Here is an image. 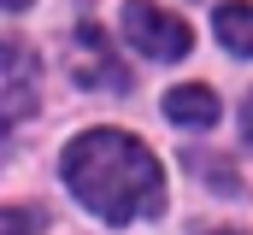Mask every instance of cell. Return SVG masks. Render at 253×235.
Segmentation results:
<instances>
[{
  "instance_id": "6",
  "label": "cell",
  "mask_w": 253,
  "mask_h": 235,
  "mask_svg": "<svg viewBox=\"0 0 253 235\" xmlns=\"http://www.w3.org/2000/svg\"><path fill=\"white\" fill-rule=\"evenodd\" d=\"M0 77H30V53L6 36H0Z\"/></svg>"
},
{
  "instance_id": "2",
  "label": "cell",
  "mask_w": 253,
  "mask_h": 235,
  "mask_svg": "<svg viewBox=\"0 0 253 235\" xmlns=\"http://www.w3.org/2000/svg\"><path fill=\"white\" fill-rule=\"evenodd\" d=\"M124 41L135 53H147V59H183L194 47V30L177 12L153 6V0H129L124 6Z\"/></svg>"
},
{
  "instance_id": "3",
  "label": "cell",
  "mask_w": 253,
  "mask_h": 235,
  "mask_svg": "<svg viewBox=\"0 0 253 235\" xmlns=\"http://www.w3.org/2000/svg\"><path fill=\"white\" fill-rule=\"evenodd\" d=\"M165 118L183 123V129H212L218 123V94L206 82H183V88L165 94Z\"/></svg>"
},
{
  "instance_id": "4",
  "label": "cell",
  "mask_w": 253,
  "mask_h": 235,
  "mask_svg": "<svg viewBox=\"0 0 253 235\" xmlns=\"http://www.w3.org/2000/svg\"><path fill=\"white\" fill-rule=\"evenodd\" d=\"M212 30H218V41H224L230 53L253 59V0H230V6H218Z\"/></svg>"
},
{
  "instance_id": "1",
  "label": "cell",
  "mask_w": 253,
  "mask_h": 235,
  "mask_svg": "<svg viewBox=\"0 0 253 235\" xmlns=\"http://www.w3.org/2000/svg\"><path fill=\"white\" fill-rule=\"evenodd\" d=\"M65 182L106 224L153 218L165 206V171H159V159L147 153V141H135L124 129H83L65 147Z\"/></svg>"
},
{
  "instance_id": "9",
  "label": "cell",
  "mask_w": 253,
  "mask_h": 235,
  "mask_svg": "<svg viewBox=\"0 0 253 235\" xmlns=\"http://www.w3.org/2000/svg\"><path fill=\"white\" fill-rule=\"evenodd\" d=\"M0 6H6V12H18V6H30V0H0Z\"/></svg>"
},
{
  "instance_id": "7",
  "label": "cell",
  "mask_w": 253,
  "mask_h": 235,
  "mask_svg": "<svg viewBox=\"0 0 253 235\" xmlns=\"http://www.w3.org/2000/svg\"><path fill=\"white\" fill-rule=\"evenodd\" d=\"M36 230V218L30 212H18V206H0V235H30Z\"/></svg>"
},
{
  "instance_id": "8",
  "label": "cell",
  "mask_w": 253,
  "mask_h": 235,
  "mask_svg": "<svg viewBox=\"0 0 253 235\" xmlns=\"http://www.w3.org/2000/svg\"><path fill=\"white\" fill-rule=\"evenodd\" d=\"M248 141H253V94H248Z\"/></svg>"
},
{
  "instance_id": "5",
  "label": "cell",
  "mask_w": 253,
  "mask_h": 235,
  "mask_svg": "<svg viewBox=\"0 0 253 235\" xmlns=\"http://www.w3.org/2000/svg\"><path fill=\"white\" fill-rule=\"evenodd\" d=\"M77 36H83V47H94V53L106 47V36H100L94 24H83ZM77 82H100V88H129V71H124V65H112V59H100V65H77Z\"/></svg>"
},
{
  "instance_id": "11",
  "label": "cell",
  "mask_w": 253,
  "mask_h": 235,
  "mask_svg": "<svg viewBox=\"0 0 253 235\" xmlns=\"http://www.w3.org/2000/svg\"><path fill=\"white\" fill-rule=\"evenodd\" d=\"M0 129H6V123H0Z\"/></svg>"
},
{
  "instance_id": "10",
  "label": "cell",
  "mask_w": 253,
  "mask_h": 235,
  "mask_svg": "<svg viewBox=\"0 0 253 235\" xmlns=\"http://www.w3.org/2000/svg\"><path fill=\"white\" fill-rule=\"evenodd\" d=\"M212 235H236V230H212Z\"/></svg>"
}]
</instances>
